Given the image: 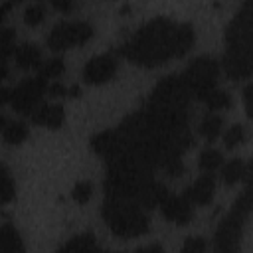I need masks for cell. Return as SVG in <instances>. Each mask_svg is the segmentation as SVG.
I'll return each mask as SVG.
<instances>
[{
	"label": "cell",
	"mask_w": 253,
	"mask_h": 253,
	"mask_svg": "<svg viewBox=\"0 0 253 253\" xmlns=\"http://www.w3.org/2000/svg\"><path fill=\"white\" fill-rule=\"evenodd\" d=\"M194 43V28L168 18H154L138 28L123 45V55L134 65L156 67L168 59L182 57Z\"/></svg>",
	"instance_id": "1"
},
{
	"label": "cell",
	"mask_w": 253,
	"mask_h": 253,
	"mask_svg": "<svg viewBox=\"0 0 253 253\" xmlns=\"http://www.w3.org/2000/svg\"><path fill=\"white\" fill-rule=\"evenodd\" d=\"M227 49L223 69L229 79H249L253 73V4L245 2L225 30Z\"/></svg>",
	"instance_id": "2"
},
{
	"label": "cell",
	"mask_w": 253,
	"mask_h": 253,
	"mask_svg": "<svg viewBox=\"0 0 253 253\" xmlns=\"http://www.w3.org/2000/svg\"><path fill=\"white\" fill-rule=\"evenodd\" d=\"M103 217L109 229L119 237H138L148 231L144 208L128 200L107 198L103 204Z\"/></svg>",
	"instance_id": "3"
},
{
	"label": "cell",
	"mask_w": 253,
	"mask_h": 253,
	"mask_svg": "<svg viewBox=\"0 0 253 253\" xmlns=\"http://www.w3.org/2000/svg\"><path fill=\"white\" fill-rule=\"evenodd\" d=\"M251 211V190L245 188L243 194L235 200L229 215L221 219L215 229V251L217 253H241L243 225Z\"/></svg>",
	"instance_id": "4"
},
{
	"label": "cell",
	"mask_w": 253,
	"mask_h": 253,
	"mask_svg": "<svg viewBox=\"0 0 253 253\" xmlns=\"http://www.w3.org/2000/svg\"><path fill=\"white\" fill-rule=\"evenodd\" d=\"M217 75H219V63L213 57L204 55V57L194 59L186 67L184 75H180V77H182L190 95H194L198 99H204L208 93H211L215 89Z\"/></svg>",
	"instance_id": "5"
},
{
	"label": "cell",
	"mask_w": 253,
	"mask_h": 253,
	"mask_svg": "<svg viewBox=\"0 0 253 253\" xmlns=\"http://www.w3.org/2000/svg\"><path fill=\"white\" fill-rule=\"evenodd\" d=\"M91 36H93V26L89 22H83V20L61 22L49 32L47 45L53 51H63V49H69L73 45L85 43L87 40H91Z\"/></svg>",
	"instance_id": "6"
},
{
	"label": "cell",
	"mask_w": 253,
	"mask_h": 253,
	"mask_svg": "<svg viewBox=\"0 0 253 253\" xmlns=\"http://www.w3.org/2000/svg\"><path fill=\"white\" fill-rule=\"evenodd\" d=\"M47 91V83L45 79H42L40 75L38 77H30V79H24L16 89H12V95H10V103L14 107L16 113L20 115H32L38 107V103L42 101L43 93Z\"/></svg>",
	"instance_id": "7"
},
{
	"label": "cell",
	"mask_w": 253,
	"mask_h": 253,
	"mask_svg": "<svg viewBox=\"0 0 253 253\" xmlns=\"http://www.w3.org/2000/svg\"><path fill=\"white\" fill-rule=\"evenodd\" d=\"M117 73V59L109 53L103 55H95L93 59L87 61L85 69H83V79L89 85H101L107 83L109 79H113Z\"/></svg>",
	"instance_id": "8"
},
{
	"label": "cell",
	"mask_w": 253,
	"mask_h": 253,
	"mask_svg": "<svg viewBox=\"0 0 253 253\" xmlns=\"http://www.w3.org/2000/svg\"><path fill=\"white\" fill-rule=\"evenodd\" d=\"M158 206H160L162 215H164L168 221H172V223L186 225V223H190L192 217H194L192 204H190L184 196H170V194H166V198H164Z\"/></svg>",
	"instance_id": "9"
},
{
	"label": "cell",
	"mask_w": 253,
	"mask_h": 253,
	"mask_svg": "<svg viewBox=\"0 0 253 253\" xmlns=\"http://www.w3.org/2000/svg\"><path fill=\"white\" fill-rule=\"evenodd\" d=\"M213 192H215V180L211 174H202L184 194V198L190 202V204H196V206H208L213 198Z\"/></svg>",
	"instance_id": "10"
},
{
	"label": "cell",
	"mask_w": 253,
	"mask_h": 253,
	"mask_svg": "<svg viewBox=\"0 0 253 253\" xmlns=\"http://www.w3.org/2000/svg\"><path fill=\"white\" fill-rule=\"evenodd\" d=\"M32 119H34V123H38L42 126L59 128L65 121V113H63V107H59V105H43L38 111H34Z\"/></svg>",
	"instance_id": "11"
},
{
	"label": "cell",
	"mask_w": 253,
	"mask_h": 253,
	"mask_svg": "<svg viewBox=\"0 0 253 253\" xmlns=\"http://www.w3.org/2000/svg\"><path fill=\"white\" fill-rule=\"evenodd\" d=\"M0 253H26L22 235L10 223L0 225Z\"/></svg>",
	"instance_id": "12"
},
{
	"label": "cell",
	"mask_w": 253,
	"mask_h": 253,
	"mask_svg": "<svg viewBox=\"0 0 253 253\" xmlns=\"http://www.w3.org/2000/svg\"><path fill=\"white\" fill-rule=\"evenodd\" d=\"M14 57H16V63L18 67L22 69H36L42 65V51L38 45L34 43H24L20 45L16 51H14Z\"/></svg>",
	"instance_id": "13"
},
{
	"label": "cell",
	"mask_w": 253,
	"mask_h": 253,
	"mask_svg": "<svg viewBox=\"0 0 253 253\" xmlns=\"http://www.w3.org/2000/svg\"><path fill=\"white\" fill-rule=\"evenodd\" d=\"M57 253H99V247L91 233H81L71 237Z\"/></svg>",
	"instance_id": "14"
},
{
	"label": "cell",
	"mask_w": 253,
	"mask_h": 253,
	"mask_svg": "<svg viewBox=\"0 0 253 253\" xmlns=\"http://www.w3.org/2000/svg\"><path fill=\"white\" fill-rule=\"evenodd\" d=\"M243 178H247V164L241 158H233L227 164H223V168H221V180H223V184L233 186V184H237Z\"/></svg>",
	"instance_id": "15"
},
{
	"label": "cell",
	"mask_w": 253,
	"mask_h": 253,
	"mask_svg": "<svg viewBox=\"0 0 253 253\" xmlns=\"http://www.w3.org/2000/svg\"><path fill=\"white\" fill-rule=\"evenodd\" d=\"M221 126H223V119L215 113H210L202 119L200 123V134L206 138V140H215L219 134H221Z\"/></svg>",
	"instance_id": "16"
},
{
	"label": "cell",
	"mask_w": 253,
	"mask_h": 253,
	"mask_svg": "<svg viewBox=\"0 0 253 253\" xmlns=\"http://www.w3.org/2000/svg\"><path fill=\"white\" fill-rule=\"evenodd\" d=\"M16 198V186L8 168L0 162V204H8Z\"/></svg>",
	"instance_id": "17"
},
{
	"label": "cell",
	"mask_w": 253,
	"mask_h": 253,
	"mask_svg": "<svg viewBox=\"0 0 253 253\" xmlns=\"http://www.w3.org/2000/svg\"><path fill=\"white\" fill-rule=\"evenodd\" d=\"M208 109L211 111H225L231 107V95L227 91H219V89H213L211 93H208L204 99H202Z\"/></svg>",
	"instance_id": "18"
},
{
	"label": "cell",
	"mask_w": 253,
	"mask_h": 253,
	"mask_svg": "<svg viewBox=\"0 0 253 253\" xmlns=\"http://www.w3.org/2000/svg\"><path fill=\"white\" fill-rule=\"evenodd\" d=\"M2 136L6 140V144H22L28 138V126L24 123H10L4 126Z\"/></svg>",
	"instance_id": "19"
},
{
	"label": "cell",
	"mask_w": 253,
	"mask_h": 253,
	"mask_svg": "<svg viewBox=\"0 0 253 253\" xmlns=\"http://www.w3.org/2000/svg\"><path fill=\"white\" fill-rule=\"evenodd\" d=\"M221 162H223V156H221V152L215 150V148H206V150H202L200 160H198V164H200V168H202L204 172H213V170H217V168L221 166Z\"/></svg>",
	"instance_id": "20"
},
{
	"label": "cell",
	"mask_w": 253,
	"mask_h": 253,
	"mask_svg": "<svg viewBox=\"0 0 253 253\" xmlns=\"http://www.w3.org/2000/svg\"><path fill=\"white\" fill-rule=\"evenodd\" d=\"M65 65H63V59L59 57H53V59H47V61H42L40 65V77L42 79H51V77H59L63 73Z\"/></svg>",
	"instance_id": "21"
},
{
	"label": "cell",
	"mask_w": 253,
	"mask_h": 253,
	"mask_svg": "<svg viewBox=\"0 0 253 253\" xmlns=\"http://www.w3.org/2000/svg\"><path fill=\"white\" fill-rule=\"evenodd\" d=\"M243 140H245V128H243V125H233L225 132V136H223V142H225L227 148H235V146L243 144Z\"/></svg>",
	"instance_id": "22"
},
{
	"label": "cell",
	"mask_w": 253,
	"mask_h": 253,
	"mask_svg": "<svg viewBox=\"0 0 253 253\" xmlns=\"http://www.w3.org/2000/svg\"><path fill=\"white\" fill-rule=\"evenodd\" d=\"M43 18H45V6H43V4H32V6H28L26 12H24V22H26L28 26H36V24H40Z\"/></svg>",
	"instance_id": "23"
},
{
	"label": "cell",
	"mask_w": 253,
	"mask_h": 253,
	"mask_svg": "<svg viewBox=\"0 0 253 253\" xmlns=\"http://www.w3.org/2000/svg\"><path fill=\"white\" fill-rule=\"evenodd\" d=\"M71 196H73V200H75L77 204H87V202L91 200V196H93V186H91V182H87V180L77 182Z\"/></svg>",
	"instance_id": "24"
},
{
	"label": "cell",
	"mask_w": 253,
	"mask_h": 253,
	"mask_svg": "<svg viewBox=\"0 0 253 253\" xmlns=\"http://www.w3.org/2000/svg\"><path fill=\"white\" fill-rule=\"evenodd\" d=\"M182 253H206V239L204 237H188L184 241V247H182Z\"/></svg>",
	"instance_id": "25"
},
{
	"label": "cell",
	"mask_w": 253,
	"mask_h": 253,
	"mask_svg": "<svg viewBox=\"0 0 253 253\" xmlns=\"http://www.w3.org/2000/svg\"><path fill=\"white\" fill-rule=\"evenodd\" d=\"M164 170H166L168 176H180V174L184 172V162H182V158H172V160H168V162L164 164Z\"/></svg>",
	"instance_id": "26"
},
{
	"label": "cell",
	"mask_w": 253,
	"mask_h": 253,
	"mask_svg": "<svg viewBox=\"0 0 253 253\" xmlns=\"http://www.w3.org/2000/svg\"><path fill=\"white\" fill-rule=\"evenodd\" d=\"M14 36L12 28H0V45H14Z\"/></svg>",
	"instance_id": "27"
},
{
	"label": "cell",
	"mask_w": 253,
	"mask_h": 253,
	"mask_svg": "<svg viewBox=\"0 0 253 253\" xmlns=\"http://www.w3.org/2000/svg\"><path fill=\"white\" fill-rule=\"evenodd\" d=\"M251 97H253V85H247V87H245V91H243V101H245V113H247V117H253Z\"/></svg>",
	"instance_id": "28"
},
{
	"label": "cell",
	"mask_w": 253,
	"mask_h": 253,
	"mask_svg": "<svg viewBox=\"0 0 253 253\" xmlns=\"http://www.w3.org/2000/svg\"><path fill=\"white\" fill-rule=\"evenodd\" d=\"M47 93H49V97H63V95H67V89L61 83H51V85H47Z\"/></svg>",
	"instance_id": "29"
},
{
	"label": "cell",
	"mask_w": 253,
	"mask_h": 253,
	"mask_svg": "<svg viewBox=\"0 0 253 253\" xmlns=\"http://www.w3.org/2000/svg\"><path fill=\"white\" fill-rule=\"evenodd\" d=\"M134 253H164V249H162V245H158V243H152V245H144V247L136 249Z\"/></svg>",
	"instance_id": "30"
},
{
	"label": "cell",
	"mask_w": 253,
	"mask_h": 253,
	"mask_svg": "<svg viewBox=\"0 0 253 253\" xmlns=\"http://www.w3.org/2000/svg\"><path fill=\"white\" fill-rule=\"evenodd\" d=\"M51 6H53V8H57V10H61V12H69V10L73 8V4H71V2H67V0H53V2H51Z\"/></svg>",
	"instance_id": "31"
},
{
	"label": "cell",
	"mask_w": 253,
	"mask_h": 253,
	"mask_svg": "<svg viewBox=\"0 0 253 253\" xmlns=\"http://www.w3.org/2000/svg\"><path fill=\"white\" fill-rule=\"evenodd\" d=\"M12 8H14V4H12V2H2V4H0V22L6 18V14H8Z\"/></svg>",
	"instance_id": "32"
},
{
	"label": "cell",
	"mask_w": 253,
	"mask_h": 253,
	"mask_svg": "<svg viewBox=\"0 0 253 253\" xmlns=\"http://www.w3.org/2000/svg\"><path fill=\"white\" fill-rule=\"evenodd\" d=\"M10 95H12V91H10V89L0 87V105H2V103H6V101H10Z\"/></svg>",
	"instance_id": "33"
},
{
	"label": "cell",
	"mask_w": 253,
	"mask_h": 253,
	"mask_svg": "<svg viewBox=\"0 0 253 253\" xmlns=\"http://www.w3.org/2000/svg\"><path fill=\"white\" fill-rule=\"evenodd\" d=\"M8 75V63L4 57H0V79H4Z\"/></svg>",
	"instance_id": "34"
},
{
	"label": "cell",
	"mask_w": 253,
	"mask_h": 253,
	"mask_svg": "<svg viewBox=\"0 0 253 253\" xmlns=\"http://www.w3.org/2000/svg\"><path fill=\"white\" fill-rule=\"evenodd\" d=\"M79 93H81V91H79V87H77V85H75V87H71V89L67 91V95H69V97H79Z\"/></svg>",
	"instance_id": "35"
},
{
	"label": "cell",
	"mask_w": 253,
	"mask_h": 253,
	"mask_svg": "<svg viewBox=\"0 0 253 253\" xmlns=\"http://www.w3.org/2000/svg\"><path fill=\"white\" fill-rule=\"evenodd\" d=\"M4 123H6V121H4V117L0 115V126H4Z\"/></svg>",
	"instance_id": "36"
}]
</instances>
